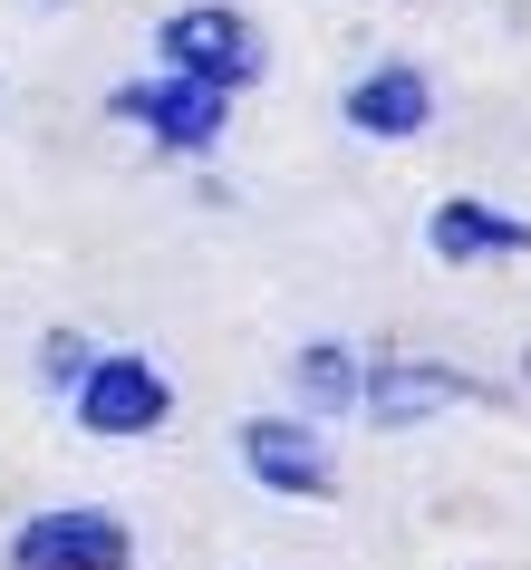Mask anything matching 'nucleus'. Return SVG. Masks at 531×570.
I'll use <instances>...</instances> for the list:
<instances>
[{
  "instance_id": "1",
  "label": "nucleus",
  "mask_w": 531,
  "mask_h": 570,
  "mask_svg": "<svg viewBox=\"0 0 531 570\" xmlns=\"http://www.w3.org/2000/svg\"><path fill=\"white\" fill-rule=\"evenodd\" d=\"M155 59H165V78H194V88H213V97H242L252 78H262V30L242 20L233 0H184V10L155 20Z\"/></svg>"
},
{
  "instance_id": "3",
  "label": "nucleus",
  "mask_w": 531,
  "mask_h": 570,
  "mask_svg": "<svg viewBox=\"0 0 531 570\" xmlns=\"http://www.w3.org/2000/svg\"><path fill=\"white\" fill-rule=\"evenodd\" d=\"M68 396H78V425L107 435V445H136V435H155V425L175 416V387H165V367L146 348H107Z\"/></svg>"
},
{
  "instance_id": "8",
  "label": "nucleus",
  "mask_w": 531,
  "mask_h": 570,
  "mask_svg": "<svg viewBox=\"0 0 531 570\" xmlns=\"http://www.w3.org/2000/svg\"><path fill=\"white\" fill-rule=\"evenodd\" d=\"M338 107H348L357 136L406 146V136H425V126H435V78H425V68H406V59H386V68H367V78H357Z\"/></svg>"
},
{
  "instance_id": "7",
  "label": "nucleus",
  "mask_w": 531,
  "mask_h": 570,
  "mask_svg": "<svg viewBox=\"0 0 531 570\" xmlns=\"http://www.w3.org/2000/svg\"><path fill=\"white\" fill-rule=\"evenodd\" d=\"M425 252L454 271H483V262H531V223L522 213H493L473 204V194H444L435 213H425Z\"/></svg>"
},
{
  "instance_id": "6",
  "label": "nucleus",
  "mask_w": 531,
  "mask_h": 570,
  "mask_svg": "<svg viewBox=\"0 0 531 570\" xmlns=\"http://www.w3.org/2000/svg\"><path fill=\"white\" fill-rule=\"evenodd\" d=\"M357 406H367V425L406 435V425L444 416V406H483V377H464L444 358H377V367H357Z\"/></svg>"
},
{
  "instance_id": "5",
  "label": "nucleus",
  "mask_w": 531,
  "mask_h": 570,
  "mask_svg": "<svg viewBox=\"0 0 531 570\" xmlns=\"http://www.w3.org/2000/svg\"><path fill=\"white\" fill-rule=\"evenodd\" d=\"M242 474L262 493H291V503H328L338 493V464H328V435L309 416H242Z\"/></svg>"
},
{
  "instance_id": "11",
  "label": "nucleus",
  "mask_w": 531,
  "mask_h": 570,
  "mask_svg": "<svg viewBox=\"0 0 531 570\" xmlns=\"http://www.w3.org/2000/svg\"><path fill=\"white\" fill-rule=\"evenodd\" d=\"M522 377H531V348H522Z\"/></svg>"
},
{
  "instance_id": "10",
  "label": "nucleus",
  "mask_w": 531,
  "mask_h": 570,
  "mask_svg": "<svg viewBox=\"0 0 531 570\" xmlns=\"http://www.w3.org/2000/svg\"><path fill=\"white\" fill-rule=\"evenodd\" d=\"M88 367H97V348L78 330H49V338H39V387H78Z\"/></svg>"
},
{
  "instance_id": "4",
  "label": "nucleus",
  "mask_w": 531,
  "mask_h": 570,
  "mask_svg": "<svg viewBox=\"0 0 531 570\" xmlns=\"http://www.w3.org/2000/svg\"><path fill=\"white\" fill-rule=\"evenodd\" d=\"M107 117L136 126L155 155H213V146H223V126H233V97L194 88V78H146V88L107 97Z\"/></svg>"
},
{
  "instance_id": "2",
  "label": "nucleus",
  "mask_w": 531,
  "mask_h": 570,
  "mask_svg": "<svg viewBox=\"0 0 531 570\" xmlns=\"http://www.w3.org/2000/svg\"><path fill=\"white\" fill-rule=\"evenodd\" d=\"M10 570H136V532L107 503H59L10 532Z\"/></svg>"
},
{
  "instance_id": "9",
  "label": "nucleus",
  "mask_w": 531,
  "mask_h": 570,
  "mask_svg": "<svg viewBox=\"0 0 531 570\" xmlns=\"http://www.w3.org/2000/svg\"><path fill=\"white\" fill-rule=\"evenodd\" d=\"M291 377H299V396H309V416H357V348H338V338H309Z\"/></svg>"
}]
</instances>
